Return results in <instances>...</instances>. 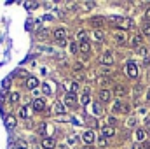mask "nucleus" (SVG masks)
Here are the masks:
<instances>
[{
    "instance_id": "ddd939ff",
    "label": "nucleus",
    "mask_w": 150,
    "mask_h": 149,
    "mask_svg": "<svg viewBox=\"0 0 150 149\" xmlns=\"http://www.w3.org/2000/svg\"><path fill=\"white\" fill-rule=\"evenodd\" d=\"M33 109H35V111H38V112H42L44 109H45V102H44L42 98H37V100L33 102Z\"/></svg>"
},
{
    "instance_id": "4468645a",
    "label": "nucleus",
    "mask_w": 150,
    "mask_h": 149,
    "mask_svg": "<svg viewBox=\"0 0 150 149\" xmlns=\"http://www.w3.org/2000/svg\"><path fill=\"white\" fill-rule=\"evenodd\" d=\"M129 42H131V46H133V47H138V46H140V44L143 42V37H142L140 34H138V35H133Z\"/></svg>"
},
{
    "instance_id": "c85d7f7f",
    "label": "nucleus",
    "mask_w": 150,
    "mask_h": 149,
    "mask_svg": "<svg viewBox=\"0 0 150 149\" xmlns=\"http://www.w3.org/2000/svg\"><path fill=\"white\" fill-rule=\"evenodd\" d=\"M127 126H129V128H134V126H136V117H129V119H127Z\"/></svg>"
},
{
    "instance_id": "f257e3e1",
    "label": "nucleus",
    "mask_w": 150,
    "mask_h": 149,
    "mask_svg": "<svg viewBox=\"0 0 150 149\" xmlns=\"http://www.w3.org/2000/svg\"><path fill=\"white\" fill-rule=\"evenodd\" d=\"M126 74L129 75L131 79H136V77H138V65H136L134 62H127V65H126Z\"/></svg>"
},
{
    "instance_id": "5701e85b",
    "label": "nucleus",
    "mask_w": 150,
    "mask_h": 149,
    "mask_svg": "<svg viewBox=\"0 0 150 149\" xmlns=\"http://www.w3.org/2000/svg\"><path fill=\"white\" fill-rule=\"evenodd\" d=\"M89 100H91V97H89V93L86 91V93L80 97V104H82V105H87V104H89Z\"/></svg>"
},
{
    "instance_id": "f8f14e48",
    "label": "nucleus",
    "mask_w": 150,
    "mask_h": 149,
    "mask_svg": "<svg viewBox=\"0 0 150 149\" xmlns=\"http://www.w3.org/2000/svg\"><path fill=\"white\" fill-rule=\"evenodd\" d=\"M54 112L56 114H59V116H65V112H67V109H65V105L61 104V102H54Z\"/></svg>"
},
{
    "instance_id": "a18cd8bd",
    "label": "nucleus",
    "mask_w": 150,
    "mask_h": 149,
    "mask_svg": "<svg viewBox=\"0 0 150 149\" xmlns=\"http://www.w3.org/2000/svg\"><path fill=\"white\" fill-rule=\"evenodd\" d=\"M16 149H26V148H16Z\"/></svg>"
},
{
    "instance_id": "1a4fd4ad",
    "label": "nucleus",
    "mask_w": 150,
    "mask_h": 149,
    "mask_svg": "<svg viewBox=\"0 0 150 149\" xmlns=\"http://www.w3.org/2000/svg\"><path fill=\"white\" fill-rule=\"evenodd\" d=\"M115 97H124L126 93H127V90L122 86V84H115V88H113V91H112Z\"/></svg>"
},
{
    "instance_id": "7c9ffc66",
    "label": "nucleus",
    "mask_w": 150,
    "mask_h": 149,
    "mask_svg": "<svg viewBox=\"0 0 150 149\" xmlns=\"http://www.w3.org/2000/svg\"><path fill=\"white\" fill-rule=\"evenodd\" d=\"M82 7H86V9H93V7H96V4H94V2H84Z\"/></svg>"
},
{
    "instance_id": "6e6552de",
    "label": "nucleus",
    "mask_w": 150,
    "mask_h": 149,
    "mask_svg": "<svg viewBox=\"0 0 150 149\" xmlns=\"http://www.w3.org/2000/svg\"><path fill=\"white\" fill-rule=\"evenodd\" d=\"M113 135H115L113 126H103V128H101V137H105V139H112Z\"/></svg>"
},
{
    "instance_id": "0eeeda50",
    "label": "nucleus",
    "mask_w": 150,
    "mask_h": 149,
    "mask_svg": "<svg viewBox=\"0 0 150 149\" xmlns=\"http://www.w3.org/2000/svg\"><path fill=\"white\" fill-rule=\"evenodd\" d=\"M94 139H96V137H94V132H93V130H87V132L82 133V140H84L86 144H93Z\"/></svg>"
},
{
    "instance_id": "4c0bfd02",
    "label": "nucleus",
    "mask_w": 150,
    "mask_h": 149,
    "mask_svg": "<svg viewBox=\"0 0 150 149\" xmlns=\"http://www.w3.org/2000/svg\"><path fill=\"white\" fill-rule=\"evenodd\" d=\"M9 84H11V81H9V79H4V82H2V86H4V88H9Z\"/></svg>"
},
{
    "instance_id": "39448f33",
    "label": "nucleus",
    "mask_w": 150,
    "mask_h": 149,
    "mask_svg": "<svg viewBox=\"0 0 150 149\" xmlns=\"http://www.w3.org/2000/svg\"><path fill=\"white\" fill-rule=\"evenodd\" d=\"M101 63H103L105 67L113 65V54L110 53V51H105V53H103V56H101Z\"/></svg>"
},
{
    "instance_id": "ea45409f",
    "label": "nucleus",
    "mask_w": 150,
    "mask_h": 149,
    "mask_svg": "<svg viewBox=\"0 0 150 149\" xmlns=\"http://www.w3.org/2000/svg\"><path fill=\"white\" fill-rule=\"evenodd\" d=\"M145 18H147V19H150V7L145 11Z\"/></svg>"
},
{
    "instance_id": "20e7f679",
    "label": "nucleus",
    "mask_w": 150,
    "mask_h": 149,
    "mask_svg": "<svg viewBox=\"0 0 150 149\" xmlns=\"http://www.w3.org/2000/svg\"><path fill=\"white\" fill-rule=\"evenodd\" d=\"M98 97H100V102L107 104V102H110V100H112V91H110V90H107V88H103V90L98 93Z\"/></svg>"
},
{
    "instance_id": "cd10ccee",
    "label": "nucleus",
    "mask_w": 150,
    "mask_h": 149,
    "mask_svg": "<svg viewBox=\"0 0 150 149\" xmlns=\"http://www.w3.org/2000/svg\"><path fill=\"white\" fill-rule=\"evenodd\" d=\"M77 90H79V82H72V84H70L68 93H74V95H75V91H77Z\"/></svg>"
},
{
    "instance_id": "f3484780",
    "label": "nucleus",
    "mask_w": 150,
    "mask_h": 149,
    "mask_svg": "<svg viewBox=\"0 0 150 149\" xmlns=\"http://www.w3.org/2000/svg\"><path fill=\"white\" fill-rule=\"evenodd\" d=\"M145 139H147V130L138 128L136 130V140H145Z\"/></svg>"
},
{
    "instance_id": "dca6fc26",
    "label": "nucleus",
    "mask_w": 150,
    "mask_h": 149,
    "mask_svg": "<svg viewBox=\"0 0 150 149\" xmlns=\"http://www.w3.org/2000/svg\"><path fill=\"white\" fill-rule=\"evenodd\" d=\"M38 86V79H35V77H30L28 81H26V88L28 90H35Z\"/></svg>"
},
{
    "instance_id": "49530a36",
    "label": "nucleus",
    "mask_w": 150,
    "mask_h": 149,
    "mask_svg": "<svg viewBox=\"0 0 150 149\" xmlns=\"http://www.w3.org/2000/svg\"><path fill=\"white\" fill-rule=\"evenodd\" d=\"M149 146H150V144H149Z\"/></svg>"
},
{
    "instance_id": "aec40b11",
    "label": "nucleus",
    "mask_w": 150,
    "mask_h": 149,
    "mask_svg": "<svg viewBox=\"0 0 150 149\" xmlns=\"http://www.w3.org/2000/svg\"><path fill=\"white\" fill-rule=\"evenodd\" d=\"M79 47H80V51H82V53H89V51H91L89 42H80V44H79Z\"/></svg>"
},
{
    "instance_id": "423d86ee",
    "label": "nucleus",
    "mask_w": 150,
    "mask_h": 149,
    "mask_svg": "<svg viewBox=\"0 0 150 149\" xmlns=\"http://www.w3.org/2000/svg\"><path fill=\"white\" fill-rule=\"evenodd\" d=\"M113 39H115L117 44H126V42H127V35H126V32H122V30L115 32V34H113Z\"/></svg>"
},
{
    "instance_id": "e433bc0d",
    "label": "nucleus",
    "mask_w": 150,
    "mask_h": 149,
    "mask_svg": "<svg viewBox=\"0 0 150 149\" xmlns=\"http://www.w3.org/2000/svg\"><path fill=\"white\" fill-rule=\"evenodd\" d=\"M112 125H115V117L110 116V117H108V126H112Z\"/></svg>"
},
{
    "instance_id": "a878e982",
    "label": "nucleus",
    "mask_w": 150,
    "mask_h": 149,
    "mask_svg": "<svg viewBox=\"0 0 150 149\" xmlns=\"http://www.w3.org/2000/svg\"><path fill=\"white\" fill-rule=\"evenodd\" d=\"M70 51H72V53H79V51H80V47H79V44H77V42H72V44H70Z\"/></svg>"
},
{
    "instance_id": "7ed1b4c3",
    "label": "nucleus",
    "mask_w": 150,
    "mask_h": 149,
    "mask_svg": "<svg viewBox=\"0 0 150 149\" xmlns=\"http://www.w3.org/2000/svg\"><path fill=\"white\" fill-rule=\"evenodd\" d=\"M112 21H117V27H120L122 30H126V28H131L133 27V21L131 19H127V18H110Z\"/></svg>"
},
{
    "instance_id": "4be33fe9",
    "label": "nucleus",
    "mask_w": 150,
    "mask_h": 149,
    "mask_svg": "<svg viewBox=\"0 0 150 149\" xmlns=\"http://www.w3.org/2000/svg\"><path fill=\"white\" fill-rule=\"evenodd\" d=\"M9 102H11V104H16V102H19V93L12 91V93H11V97H9Z\"/></svg>"
},
{
    "instance_id": "f704fd0d",
    "label": "nucleus",
    "mask_w": 150,
    "mask_h": 149,
    "mask_svg": "<svg viewBox=\"0 0 150 149\" xmlns=\"http://www.w3.org/2000/svg\"><path fill=\"white\" fill-rule=\"evenodd\" d=\"M138 53H140L142 56H147V53H149V49H147V47H140V49H138Z\"/></svg>"
},
{
    "instance_id": "9d476101",
    "label": "nucleus",
    "mask_w": 150,
    "mask_h": 149,
    "mask_svg": "<svg viewBox=\"0 0 150 149\" xmlns=\"http://www.w3.org/2000/svg\"><path fill=\"white\" fill-rule=\"evenodd\" d=\"M112 111H113V112H127L129 109H127V105H124L122 102H119V100H117V102L113 104Z\"/></svg>"
},
{
    "instance_id": "79ce46f5",
    "label": "nucleus",
    "mask_w": 150,
    "mask_h": 149,
    "mask_svg": "<svg viewBox=\"0 0 150 149\" xmlns=\"http://www.w3.org/2000/svg\"><path fill=\"white\" fill-rule=\"evenodd\" d=\"M147 100H150V90L147 91Z\"/></svg>"
},
{
    "instance_id": "c03bdc74",
    "label": "nucleus",
    "mask_w": 150,
    "mask_h": 149,
    "mask_svg": "<svg viewBox=\"0 0 150 149\" xmlns=\"http://www.w3.org/2000/svg\"><path fill=\"white\" fill-rule=\"evenodd\" d=\"M32 149H38V146H33V148H32Z\"/></svg>"
},
{
    "instance_id": "f03ea898",
    "label": "nucleus",
    "mask_w": 150,
    "mask_h": 149,
    "mask_svg": "<svg viewBox=\"0 0 150 149\" xmlns=\"http://www.w3.org/2000/svg\"><path fill=\"white\" fill-rule=\"evenodd\" d=\"M65 37H67L65 28H56V30H54V39H56V42H58L59 46H65V44H67Z\"/></svg>"
},
{
    "instance_id": "2eb2a0df",
    "label": "nucleus",
    "mask_w": 150,
    "mask_h": 149,
    "mask_svg": "<svg viewBox=\"0 0 150 149\" xmlns=\"http://www.w3.org/2000/svg\"><path fill=\"white\" fill-rule=\"evenodd\" d=\"M5 126H7V128H14V126H16V117L11 116V114L5 116Z\"/></svg>"
},
{
    "instance_id": "58836bf2",
    "label": "nucleus",
    "mask_w": 150,
    "mask_h": 149,
    "mask_svg": "<svg viewBox=\"0 0 150 149\" xmlns=\"http://www.w3.org/2000/svg\"><path fill=\"white\" fill-rule=\"evenodd\" d=\"M38 35H42V39H45L47 35H49V32H47V30H42V32H40Z\"/></svg>"
},
{
    "instance_id": "72a5a7b5",
    "label": "nucleus",
    "mask_w": 150,
    "mask_h": 149,
    "mask_svg": "<svg viewBox=\"0 0 150 149\" xmlns=\"http://www.w3.org/2000/svg\"><path fill=\"white\" fill-rule=\"evenodd\" d=\"M42 90H44V93H45V95H51V86H49V84H44V86H42Z\"/></svg>"
},
{
    "instance_id": "37998d69",
    "label": "nucleus",
    "mask_w": 150,
    "mask_h": 149,
    "mask_svg": "<svg viewBox=\"0 0 150 149\" xmlns=\"http://www.w3.org/2000/svg\"><path fill=\"white\" fill-rule=\"evenodd\" d=\"M147 128H149V130H150V119H149V121H147Z\"/></svg>"
},
{
    "instance_id": "bb28decb",
    "label": "nucleus",
    "mask_w": 150,
    "mask_h": 149,
    "mask_svg": "<svg viewBox=\"0 0 150 149\" xmlns=\"http://www.w3.org/2000/svg\"><path fill=\"white\" fill-rule=\"evenodd\" d=\"M25 7L32 11V9H35V7H38V2H26V4H25Z\"/></svg>"
},
{
    "instance_id": "473e14b6",
    "label": "nucleus",
    "mask_w": 150,
    "mask_h": 149,
    "mask_svg": "<svg viewBox=\"0 0 150 149\" xmlns=\"http://www.w3.org/2000/svg\"><path fill=\"white\" fill-rule=\"evenodd\" d=\"M143 34L145 35H150V23H145L143 25Z\"/></svg>"
},
{
    "instance_id": "6ab92c4d",
    "label": "nucleus",
    "mask_w": 150,
    "mask_h": 149,
    "mask_svg": "<svg viewBox=\"0 0 150 149\" xmlns=\"http://www.w3.org/2000/svg\"><path fill=\"white\" fill-rule=\"evenodd\" d=\"M103 21H105V18H101V16H98V18H93V19H91L93 27H101V25H103Z\"/></svg>"
},
{
    "instance_id": "b1692460",
    "label": "nucleus",
    "mask_w": 150,
    "mask_h": 149,
    "mask_svg": "<svg viewBox=\"0 0 150 149\" xmlns=\"http://www.w3.org/2000/svg\"><path fill=\"white\" fill-rule=\"evenodd\" d=\"M93 112H94L96 116H101V114H103V109H101V105H100V104H93Z\"/></svg>"
},
{
    "instance_id": "a211bd4d",
    "label": "nucleus",
    "mask_w": 150,
    "mask_h": 149,
    "mask_svg": "<svg viewBox=\"0 0 150 149\" xmlns=\"http://www.w3.org/2000/svg\"><path fill=\"white\" fill-rule=\"evenodd\" d=\"M93 39L98 40V42H101V40L105 39V34H103L101 30H94V32H93Z\"/></svg>"
},
{
    "instance_id": "a19ab883",
    "label": "nucleus",
    "mask_w": 150,
    "mask_h": 149,
    "mask_svg": "<svg viewBox=\"0 0 150 149\" xmlns=\"http://www.w3.org/2000/svg\"><path fill=\"white\" fill-rule=\"evenodd\" d=\"M133 149H142V148H140L138 144H134V146H133Z\"/></svg>"
},
{
    "instance_id": "c756f323",
    "label": "nucleus",
    "mask_w": 150,
    "mask_h": 149,
    "mask_svg": "<svg viewBox=\"0 0 150 149\" xmlns=\"http://www.w3.org/2000/svg\"><path fill=\"white\" fill-rule=\"evenodd\" d=\"M19 117H21V119H26V117H28V112H26L25 107H21V111H19Z\"/></svg>"
},
{
    "instance_id": "412c9836",
    "label": "nucleus",
    "mask_w": 150,
    "mask_h": 149,
    "mask_svg": "<svg viewBox=\"0 0 150 149\" xmlns=\"http://www.w3.org/2000/svg\"><path fill=\"white\" fill-rule=\"evenodd\" d=\"M77 40H79V44H80V42H87V34H86L84 30L79 32V34H77Z\"/></svg>"
},
{
    "instance_id": "2f4dec72",
    "label": "nucleus",
    "mask_w": 150,
    "mask_h": 149,
    "mask_svg": "<svg viewBox=\"0 0 150 149\" xmlns=\"http://www.w3.org/2000/svg\"><path fill=\"white\" fill-rule=\"evenodd\" d=\"M82 69H84V65H82L80 62H77V63H75V65H74V70H75V72H80Z\"/></svg>"
},
{
    "instance_id": "c9c22d12",
    "label": "nucleus",
    "mask_w": 150,
    "mask_h": 149,
    "mask_svg": "<svg viewBox=\"0 0 150 149\" xmlns=\"http://www.w3.org/2000/svg\"><path fill=\"white\" fill-rule=\"evenodd\" d=\"M98 144H100L101 148H105V146H107V139H105V137H101V139L98 140Z\"/></svg>"
},
{
    "instance_id": "9b49d317",
    "label": "nucleus",
    "mask_w": 150,
    "mask_h": 149,
    "mask_svg": "<svg viewBox=\"0 0 150 149\" xmlns=\"http://www.w3.org/2000/svg\"><path fill=\"white\" fill-rule=\"evenodd\" d=\"M56 146V142H54V139H51V137H45L44 140H42V148L44 149H52Z\"/></svg>"
},
{
    "instance_id": "393cba45",
    "label": "nucleus",
    "mask_w": 150,
    "mask_h": 149,
    "mask_svg": "<svg viewBox=\"0 0 150 149\" xmlns=\"http://www.w3.org/2000/svg\"><path fill=\"white\" fill-rule=\"evenodd\" d=\"M65 100H67V104H70V105H72V104H75V100H77V98H75V95H74V93H67Z\"/></svg>"
}]
</instances>
